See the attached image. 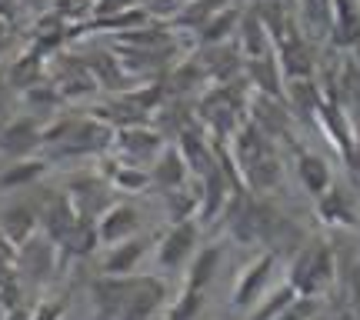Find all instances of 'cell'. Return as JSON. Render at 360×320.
Here are the masks:
<instances>
[{
    "instance_id": "cell-1",
    "label": "cell",
    "mask_w": 360,
    "mask_h": 320,
    "mask_svg": "<svg viewBox=\"0 0 360 320\" xmlns=\"http://www.w3.org/2000/svg\"><path fill=\"white\" fill-rule=\"evenodd\" d=\"M67 197L74 200L77 207V217H87V220H97L107 210V197H110V184L97 174H80V177L70 180V191Z\"/></svg>"
},
{
    "instance_id": "cell-2",
    "label": "cell",
    "mask_w": 360,
    "mask_h": 320,
    "mask_svg": "<svg viewBox=\"0 0 360 320\" xmlns=\"http://www.w3.org/2000/svg\"><path fill=\"white\" fill-rule=\"evenodd\" d=\"M44 143V130L34 117H13L0 127V154L7 157H30Z\"/></svg>"
},
{
    "instance_id": "cell-3",
    "label": "cell",
    "mask_w": 360,
    "mask_h": 320,
    "mask_svg": "<svg viewBox=\"0 0 360 320\" xmlns=\"http://www.w3.org/2000/svg\"><path fill=\"white\" fill-rule=\"evenodd\" d=\"M53 257H57V243L47 233H30L20 247H17V264L27 270L30 281H47L53 274Z\"/></svg>"
},
{
    "instance_id": "cell-4",
    "label": "cell",
    "mask_w": 360,
    "mask_h": 320,
    "mask_svg": "<svg viewBox=\"0 0 360 320\" xmlns=\"http://www.w3.org/2000/svg\"><path fill=\"white\" fill-rule=\"evenodd\" d=\"M107 247H110V250H107L101 260L103 277H127L130 270H137L141 257L147 254V241H143V237H134V233L117 243H107Z\"/></svg>"
},
{
    "instance_id": "cell-5",
    "label": "cell",
    "mask_w": 360,
    "mask_h": 320,
    "mask_svg": "<svg viewBox=\"0 0 360 320\" xmlns=\"http://www.w3.org/2000/svg\"><path fill=\"white\" fill-rule=\"evenodd\" d=\"M77 207H74V200L67 197V193H57V197H51L47 200V207L37 214V224H44V233L51 237L53 243H60L67 237V233L77 227Z\"/></svg>"
},
{
    "instance_id": "cell-6",
    "label": "cell",
    "mask_w": 360,
    "mask_h": 320,
    "mask_svg": "<svg viewBox=\"0 0 360 320\" xmlns=\"http://www.w3.org/2000/svg\"><path fill=\"white\" fill-rule=\"evenodd\" d=\"M53 90L60 94V101H74V97H87L97 90V80L87 70V64L77 60H57L53 67Z\"/></svg>"
},
{
    "instance_id": "cell-7",
    "label": "cell",
    "mask_w": 360,
    "mask_h": 320,
    "mask_svg": "<svg viewBox=\"0 0 360 320\" xmlns=\"http://www.w3.org/2000/svg\"><path fill=\"white\" fill-rule=\"evenodd\" d=\"M120 154H127L130 160H147V157H154L160 151V130H150L143 127V124H127V127L117 130V137H110Z\"/></svg>"
},
{
    "instance_id": "cell-8",
    "label": "cell",
    "mask_w": 360,
    "mask_h": 320,
    "mask_svg": "<svg viewBox=\"0 0 360 320\" xmlns=\"http://www.w3.org/2000/svg\"><path fill=\"white\" fill-rule=\"evenodd\" d=\"M193 241H197V224L193 220H177L170 233L164 237L160 250H157V264L164 270H174L184 264V257L193 250Z\"/></svg>"
},
{
    "instance_id": "cell-9",
    "label": "cell",
    "mask_w": 360,
    "mask_h": 320,
    "mask_svg": "<svg viewBox=\"0 0 360 320\" xmlns=\"http://www.w3.org/2000/svg\"><path fill=\"white\" fill-rule=\"evenodd\" d=\"M94 224H97L101 243H117V241H124V237H130V233L137 231L141 220H137V210L130 204H110Z\"/></svg>"
},
{
    "instance_id": "cell-10",
    "label": "cell",
    "mask_w": 360,
    "mask_h": 320,
    "mask_svg": "<svg viewBox=\"0 0 360 320\" xmlns=\"http://www.w3.org/2000/svg\"><path fill=\"white\" fill-rule=\"evenodd\" d=\"M270 267H274V254H264L240 274V281L233 283V304L237 307H250L257 300V294L264 290V283L270 277Z\"/></svg>"
},
{
    "instance_id": "cell-11",
    "label": "cell",
    "mask_w": 360,
    "mask_h": 320,
    "mask_svg": "<svg viewBox=\"0 0 360 320\" xmlns=\"http://www.w3.org/2000/svg\"><path fill=\"white\" fill-rule=\"evenodd\" d=\"M0 233L7 237L11 243H20L30 237V233H37V210L30 204H13L4 210V217H0Z\"/></svg>"
},
{
    "instance_id": "cell-12",
    "label": "cell",
    "mask_w": 360,
    "mask_h": 320,
    "mask_svg": "<svg viewBox=\"0 0 360 320\" xmlns=\"http://www.w3.org/2000/svg\"><path fill=\"white\" fill-rule=\"evenodd\" d=\"M103 180L110 184V191H143L150 180V170L141 164H127V160H103Z\"/></svg>"
},
{
    "instance_id": "cell-13",
    "label": "cell",
    "mask_w": 360,
    "mask_h": 320,
    "mask_svg": "<svg viewBox=\"0 0 360 320\" xmlns=\"http://www.w3.org/2000/svg\"><path fill=\"white\" fill-rule=\"evenodd\" d=\"M150 180L160 184L164 191H180L184 187V180H187V160L180 154V147H164L157 167L150 170Z\"/></svg>"
},
{
    "instance_id": "cell-14",
    "label": "cell",
    "mask_w": 360,
    "mask_h": 320,
    "mask_svg": "<svg viewBox=\"0 0 360 320\" xmlns=\"http://www.w3.org/2000/svg\"><path fill=\"white\" fill-rule=\"evenodd\" d=\"M330 27H334L337 34V44H347L354 47L360 40V7L354 0H334V7H330Z\"/></svg>"
},
{
    "instance_id": "cell-15",
    "label": "cell",
    "mask_w": 360,
    "mask_h": 320,
    "mask_svg": "<svg viewBox=\"0 0 360 320\" xmlns=\"http://www.w3.org/2000/svg\"><path fill=\"white\" fill-rule=\"evenodd\" d=\"M44 174H47V160H37V157H17V164H11L4 174H0V191H20V187H30V184H37Z\"/></svg>"
},
{
    "instance_id": "cell-16",
    "label": "cell",
    "mask_w": 360,
    "mask_h": 320,
    "mask_svg": "<svg viewBox=\"0 0 360 320\" xmlns=\"http://www.w3.org/2000/svg\"><path fill=\"white\" fill-rule=\"evenodd\" d=\"M237 24H240V13H237L233 4H227V7H220L217 13H210L204 24L197 27V37H200V44H220V40H227V34H231Z\"/></svg>"
},
{
    "instance_id": "cell-17",
    "label": "cell",
    "mask_w": 360,
    "mask_h": 320,
    "mask_svg": "<svg viewBox=\"0 0 360 320\" xmlns=\"http://www.w3.org/2000/svg\"><path fill=\"white\" fill-rule=\"evenodd\" d=\"M97 243H101V237H97V224H94V220H87V217H80L77 227L67 233L57 247H60L67 257H87V254H94V250H97Z\"/></svg>"
},
{
    "instance_id": "cell-18",
    "label": "cell",
    "mask_w": 360,
    "mask_h": 320,
    "mask_svg": "<svg viewBox=\"0 0 360 320\" xmlns=\"http://www.w3.org/2000/svg\"><path fill=\"white\" fill-rule=\"evenodd\" d=\"M44 57L34 51H27L24 57H17L11 67H7V84L17 90H27L30 84H37V80H44Z\"/></svg>"
},
{
    "instance_id": "cell-19",
    "label": "cell",
    "mask_w": 360,
    "mask_h": 320,
    "mask_svg": "<svg viewBox=\"0 0 360 320\" xmlns=\"http://www.w3.org/2000/svg\"><path fill=\"white\" fill-rule=\"evenodd\" d=\"M283 70L290 74V80L294 77H310V70H314L307 44L294 34V27H290V37L283 40Z\"/></svg>"
},
{
    "instance_id": "cell-20",
    "label": "cell",
    "mask_w": 360,
    "mask_h": 320,
    "mask_svg": "<svg viewBox=\"0 0 360 320\" xmlns=\"http://www.w3.org/2000/svg\"><path fill=\"white\" fill-rule=\"evenodd\" d=\"M231 0H187L184 7H180L170 20H174V27H184V30H197V27L204 24L210 13H217L220 7H227Z\"/></svg>"
},
{
    "instance_id": "cell-21",
    "label": "cell",
    "mask_w": 360,
    "mask_h": 320,
    "mask_svg": "<svg viewBox=\"0 0 360 320\" xmlns=\"http://www.w3.org/2000/svg\"><path fill=\"white\" fill-rule=\"evenodd\" d=\"M224 200H227V191H224V174H220V167H214V160H210V170H207V180H204V197L197 200V204H200V217L214 220L220 214Z\"/></svg>"
},
{
    "instance_id": "cell-22",
    "label": "cell",
    "mask_w": 360,
    "mask_h": 320,
    "mask_svg": "<svg viewBox=\"0 0 360 320\" xmlns=\"http://www.w3.org/2000/svg\"><path fill=\"white\" fill-rule=\"evenodd\" d=\"M297 174H300L304 187H307L314 197H321V193L330 187V170H327V164H323L321 157H314V154H300V160H297Z\"/></svg>"
},
{
    "instance_id": "cell-23",
    "label": "cell",
    "mask_w": 360,
    "mask_h": 320,
    "mask_svg": "<svg viewBox=\"0 0 360 320\" xmlns=\"http://www.w3.org/2000/svg\"><path fill=\"white\" fill-rule=\"evenodd\" d=\"M101 57L103 60H97V57H94V60H84L87 70L94 74V80L103 84V87H117V90L127 87V67L120 64L114 53H101Z\"/></svg>"
},
{
    "instance_id": "cell-24",
    "label": "cell",
    "mask_w": 360,
    "mask_h": 320,
    "mask_svg": "<svg viewBox=\"0 0 360 320\" xmlns=\"http://www.w3.org/2000/svg\"><path fill=\"white\" fill-rule=\"evenodd\" d=\"M244 30H240V53H244L247 60H254V57H264L267 53V27H264V20H260L257 13H250V17H244Z\"/></svg>"
},
{
    "instance_id": "cell-25",
    "label": "cell",
    "mask_w": 360,
    "mask_h": 320,
    "mask_svg": "<svg viewBox=\"0 0 360 320\" xmlns=\"http://www.w3.org/2000/svg\"><path fill=\"white\" fill-rule=\"evenodd\" d=\"M217 260H220V247H207V250H200L197 260H193L191 274H187V287H191V290H204V283L210 281L214 270H217Z\"/></svg>"
},
{
    "instance_id": "cell-26",
    "label": "cell",
    "mask_w": 360,
    "mask_h": 320,
    "mask_svg": "<svg viewBox=\"0 0 360 320\" xmlns=\"http://www.w3.org/2000/svg\"><path fill=\"white\" fill-rule=\"evenodd\" d=\"M250 80H254L257 87H264L267 94H274V97L281 94V87H277V64L270 60L267 53L250 60Z\"/></svg>"
},
{
    "instance_id": "cell-27",
    "label": "cell",
    "mask_w": 360,
    "mask_h": 320,
    "mask_svg": "<svg viewBox=\"0 0 360 320\" xmlns=\"http://www.w3.org/2000/svg\"><path fill=\"white\" fill-rule=\"evenodd\" d=\"M321 210L327 220H334V224H354V214H350V207L344 204V197H340V191H327L321 193Z\"/></svg>"
},
{
    "instance_id": "cell-28",
    "label": "cell",
    "mask_w": 360,
    "mask_h": 320,
    "mask_svg": "<svg viewBox=\"0 0 360 320\" xmlns=\"http://www.w3.org/2000/svg\"><path fill=\"white\" fill-rule=\"evenodd\" d=\"M294 297H297L294 283H283L281 290H274V294H270L267 304H260V307L254 310V317H250V320H274L283 307H287V304H290V300H294Z\"/></svg>"
},
{
    "instance_id": "cell-29",
    "label": "cell",
    "mask_w": 360,
    "mask_h": 320,
    "mask_svg": "<svg viewBox=\"0 0 360 320\" xmlns=\"http://www.w3.org/2000/svg\"><path fill=\"white\" fill-rule=\"evenodd\" d=\"M314 314H317V300H314L310 294H297L274 320H310Z\"/></svg>"
},
{
    "instance_id": "cell-30",
    "label": "cell",
    "mask_w": 360,
    "mask_h": 320,
    "mask_svg": "<svg viewBox=\"0 0 360 320\" xmlns=\"http://www.w3.org/2000/svg\"><path fill=\"white\" fill-rule=\"evenodd\" d=\"M207 74H204V67H200V60H197V57H191V60H187V64H180L177 70H174V90H191L193 84H200V80H204Z\"/></svg>"
},
{
    "instance_id": "cell-31",
    "label": "cell",
    "mask_w": 360,
    "mask_h": 320,
    "mask_svg": "<svg viewBox=\"0 0 360 320\" xmlns=\"http://www.w3.org/2000/svg\"><path fill=\"white\" fill-rule=\"evenodd\" d=\"M94 4L97 0H53V11L60 13L64 20H80V17H87L94 11Z\"/></svg>"
},
{
    "instance_id": "cell-32",
    "label": "cell",
    "mask_w": 360,
    "mask_h": 320,
    "mask_svg": "<svg viewBox=\"0 0 360 320\" xmlns=\"http://www.w3.org/2000/svg\"><path fill=\"white\" fill-rule=\"evenodd\" d=\"M200 304H204L200 290H187V294L177 300V307L170 310V320H193V314L200 310Z\"/></svg>"
},
{
    "instance_id": "cell-33",
    "label": "cell",
    "mask_w": 360,
    "mask_h": 320,
    "mask_svg": "<svg viewBox=\"0 0 360 320\" xmlns=\"http://www.w3.org/2000/svg\"><path fill=\"white\" fill-rule=\"evenodd\" d=\"M64 317V300H44L37 310H30V320H60Z\"/></svg>"
},
{
    "instance_id": "cell-34",
    "label": "cell",
    "mask_w": 360,
    "mask_h": 320,
    "mask_svg": "<svg viewBox=\"0 0 360 320\" xmlns=\"http://www.w3.org/2000/svg\"><path fill=\"white\" fill-rule=\"evenodd\" d=\"M13 264H17V243H11L0 233V274L13 270Z\"/></svg>"
},
{
    "instance_id": "cell-35",
    "label": "cell",
    "mask_w": 360,
    "mask_h": 320,
    "mask_svg": "<svg viewBox=\"0 0 360 320\" xmlns=\"http://www.w3.org/2000/svg\"><path fill=\"white\" fill-rule=\"evenodd\" d=\"M11 44H13V24H11V20H4V17H0V60L7 57V51H11Z\"/></svg>"
},
{
    "instance_id": "cell-36",
    "label": "cell",
    "mask_w": 360,
    "mask_h": 320,
    "mask_svg": "<svg viewBox=\"0 0 360 320\" xmlns=\"http://www.w3.org/2000/svg\"><path fill=\"white\" fill-rule=\"evenodd\" d=\"M20 4H24V0H0V17H4V20H17V11H20Z\"/></svg>"
},
{
    "instance_id": "cell-37",
    "label": "cell",
    "mask_w": 360,
    "mask_h": 320,
    "mask_svg": "<svg viewBox=\"0 0 360 320\" xmlns=\"http://www.w3.org/2000/svg\"><path fill=\"white\" fill-rule=\"evenodd\" d=\"M117 320H150V314H147V310H141V307H134V304H127V307H120Z\"/></svg>"
},
{
    "instance_id": "cell-38",
    "label": "cell",
    "mask_w": 360,
    "mask_h": 320,
    "mask_svg": "<svg viewBox=\"0 0 360 320\" xmlns=\"http://www.w3.org/2000/svg\"><path fill=\"white\" fill-rule=\"evenodd\" d=\"M0 320H30V310H24L20 304H13V307L4 310V317Z\"/></svg>"
}]
</instances>
